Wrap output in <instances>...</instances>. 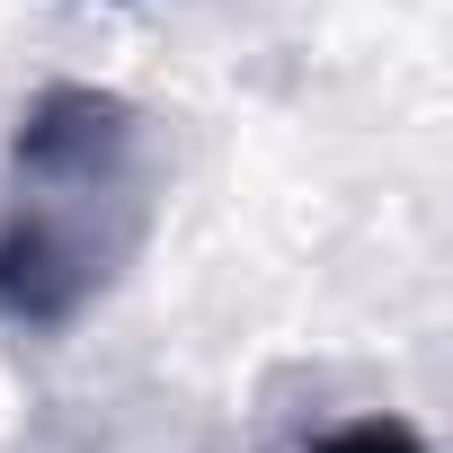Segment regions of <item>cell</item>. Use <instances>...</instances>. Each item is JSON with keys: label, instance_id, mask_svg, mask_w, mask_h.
<instances>
[{"label": "cell", "instance_id": "cell-1", "mask_svg": "<svg viewBox=\"0 0 453 453\" xmlns=\"http://www.w3.org/2000/svg\"><path fill=\"white\" fill-rule=\"evenodd\" d=\"M160 213V134L125 89L45 81L0 160V329L63 338L142 258Z\"/></svg>", "mask_w": 453, "mask_h": 453}, {"label": "cell", "instance_id": "cell-2", "mask_svg": "<svg viewBox=\"0 0 453 453\" xmlns=\"http://www.w3.org/2000/svg\"><path fill=\"white\" fill-rule=\"evenodd\" d=\"M311 453H426V435L409 418H347L338 435H320Z\"/></svg>", "mask_w": 453, "mask_h": 453}]
</instances>
